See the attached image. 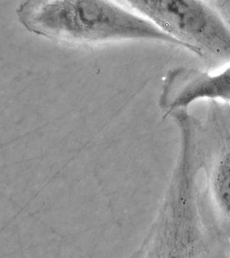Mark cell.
Segmentation results:
<instances>
[{
  "label": "cell",
  "mask_w": 230,
  "mask_h": 258,
  "mask_svg": "<svg viewBox=\"0 0 230 258\" xmlns=\"http://www.w3.org/2000/svg\"><path fill=\"white\" fill-rule=\"evenodd\" d=\"M120 2L28 1L20 4L16 13L29 31L48 38L83 43L146 40L185 48L181 42Z\"/></svg>",
  "instance_id": "1"
},
{
  "label": "cell",
  "mask_w": 230,
  "mask_h": 258,
  "mask_svg": "<svg viewBox=\"0 0 230 258\" xmlns=\"http://www.w3.org/2000/svg\"><path fill=\"white\" fill-rule=\"evenodd\" d=\"M169 116L189 144L205 181L210 211L230 236V102L209 100L201 118L188 109Z\"/></svg>",
  "instance_id": "2"
},
{
  "label": "cell",
  "mask_w": 230,
  "mask_h": 258,
  "mask_svg": "<svg viewBox=\"0 0 230 258\" xmlns=\"http://www.w3.org/2000/svg\"><path fill=\"white\" fill-rule=\"evenodd\" d=\"M146 18L211 69L230 63V27L209 2H122Z\"/></svg>",
  "instance_id": "3"
},
{
  "label": "cell",
  "mask_w": 230,
  "mask_h": 258,
  "mask_svg": "<svg viewBox=\"0 0 230 258\" xmlns=\"http://www.w3.org/2000/svg\"><path fill=\"white\" fill-rule=\"evenodd\" d=\"M201 99L230 102V66L217 74L193 67H177L169 71L159 100L165 116L188 109Z\"/></svg>",
  "instance_id": "4"
},
{
  "label": "cell",
  "mask_w": 230,
  "mask_h": 258,
  "mask_svg": "<svg viewBox=\"0 0 230 258\" xmlns=\"http://www.w3.org/2000/svg\"><path fill=\"white\" fill-rule=\"evenodd\" d=\"M210 3L230 27V1H212Z\"/></svg>",
  "instance_id": "5"
},
{
  "label": "cell",
  "mask_w": 230,
  "mask_h": 258,
  "mask_svg": "<svg viewBox=\"0 0 230 258\" xmlns=\"http://www.w3.org/2000/svg\"><path fill=\"white\" fill-rule=\"evenodd\" d=\"M228 258H230V242H229V249H228Z\"/></svg>",
  "instance_id": "6"
}]
</instances>
